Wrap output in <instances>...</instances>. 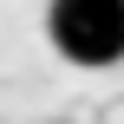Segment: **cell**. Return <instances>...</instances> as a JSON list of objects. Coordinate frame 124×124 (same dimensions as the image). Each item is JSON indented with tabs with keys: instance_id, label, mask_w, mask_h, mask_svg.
Masks as SVG:
<instances>
[{
	"instance_id": "1",
	"label": "cell",
	"mask_w": 124,
	"mask_h": 124,
	"mask_svg": "<svg viewBox=\"0 0 124 124\" xmlns=\"http://www.w3.org/2000/svg\"><path fill=\"white\" fill-rule=\"evenodd\" d=\"M46 33L72 65H118L124 59V0H52Z\"/></svg>"
}]
</instances>
